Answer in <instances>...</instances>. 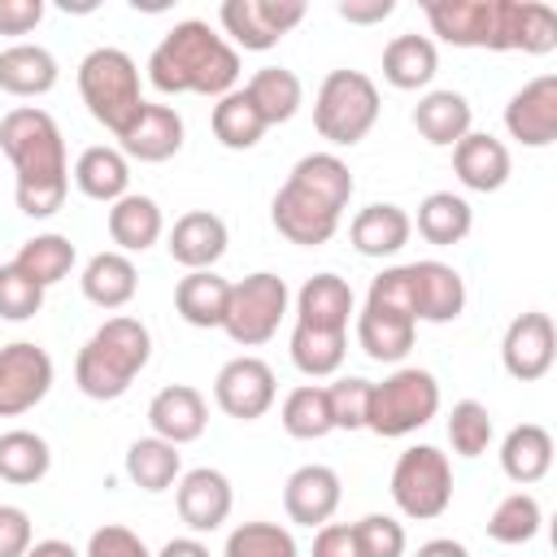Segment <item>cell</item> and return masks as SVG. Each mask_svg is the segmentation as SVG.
<instances>
[{
  "mask_svg": "<svg viewBox=\"0 0 557 557\" xmlns=\"http://www.w3.org/2000/svg\"><path fill=\"white\" fill-rule=\"evenodd\" d=\"M0 148L17 170V209L26 218H52L70 191V161L61 126L48 109L17 104L0 117Z\"/></svg>",
  "mask_w": 557,
  "mask_h": 557,
  "instance_id": "1",
  "label": "cell"
},
{
  "mask_svg": "<svg viewBox=\"0 0 557 557\" xmlns=\"http://www.w3.org/2000/svg\"><path fill=\"white\" fill-rule=\"evenodd\" d=\"M348 200H352V170L335 152H309L292 165L287 183L274 191L270 218L287 244L318 248L339 231Z\"/></svg>",
  "mask_w": 557,
  "mask_h": 557,
  "instance_id": "2",
  "label": "cell"
},
{
  "mask_svg": "<svg viewBox=\"0 0 557 557\" xmlns=\"http://www.w3.org/2000/svg\"><path fill=\"white\" fill-rule=\"evenodd\" d=\"M148 83L161 96H226L239 83V52L200 17L174 22L148 57Z\"/></svg>",
  "mask_w": 557,
  "mask_h": 557,
  "instance_id": "3",
  "label": "cell"
},
{
  "mask_svg": "<svg viewBox=\"0 0 557 557\" xmlns=\"http://www.w3.org/2000/svg\"><path fill=\"white\" fill-rule=\"evenodd\" d=\"M152 357V335L139 318H109L104 326L91 331V339L74 357V383L91 400H117L131 392L139 370Z\"/></svg>",
  "mask_w": 557,
  "mask_h": 557,
  "instance_id": "4",
  "label": "cell"
},
{
  "mask_svg": "<svg viewBox=\"0 0 557 557\" xmlns=\"http://www.w3.org/2000/svg\"><path fill=\"white\" fill-rule=\"evenodd\" d=\"M78 96L87 104V113L122 135L135 113L144 109V91H139V65L131 61V52L122 48H91L83 61H78Z\"/></svg>",
  "mask_w": 557,
  "mask_h": 557,
  "instance_id": "5",
  "label": "cell"
},
{
  "mask_svg": "<svg viewBox=\"0 0 557 557\" xmlns=\"http://www.w3.org/2000/svg\"><path fill=\"white\" fill-rule=\"evenodd\" d=\"M379 87L361 70H331L313 96V126L335 148L361 144L379 122Z\"/></svg>",
  "mask_w": 557,
  "mask_h": 557,
  "instance_id": "6",
  "label": "cell"
},
{
  "mask_svg": "<svg viewBox=\"0 0 557 557\" xmlns=\"http://www.w3.org/2000/svg\"><path fill=\"white\" fill-rule=\"evenodd\" d=\"M440 413V383L431 370L400 366L383 383H370V409H366V431L383 440L413 435Z\"/></svg>",
  "mask_w": 557,
  "mask_h": 557,
  "instance_id": "7",
  "label": "cell"
},
{
  "mask_svg": "<svg viewBox=\"0 0 557 557\" xmlns=\"http://www.w3.org/2000/svg\"><path fill=\"white\" fill-rule=\"evenodd\" d=\"M422 13L453 48L513 52V0H431Z\"/></svg>",
  "mask_w": 557,
  "mask_h": 557,
  "instance_id": "8",
  "label": "cell"
},
{
  "mask_svg": "<svg viewBox=\"0 0 557 557\" xmlns=\"http://www.w3.org/2000/svg\"><path fill=\"white\" fill-rule=\"evenodd\" d=\"M392 500L405 518L431 522L453 505V466L435 444H413L392 466Z\"/></svg>",
  "mask_w": 557,
  "mask_h": 557,
  "instance_id": "9",
  "label": "cell"
},
{
  "mask_svg": "<svg viewBox=\"0 0 557 557\" xmlns=\"http://www.w3.org/2000/svg\"><path fill=\"white\" fill-rule=\"evenodd\" d=\"M287 300H292L287 283H283L278 274H270V270H257V274L231 283V300H226L222 331H226L239 348H257V344H265V339L278 331V322H283V313H287Z\"/></svg>",
  "mask_w": 557,
  "mask_h": 557,
  "instance_id": "10",
  "label": "cell"
},
{
  "mask_svg": "<svg viewBox=\"0 0 557 557\" xmlns=\"http://www.w3.org/2000/svg\"><path fill=\"white\" fill-rule=\"evenodd\" d=\"M218 22L244 52H265L305 22V4L300 0H226L218 9Z\"/></svg>",
  "mask_w": 557,
  "mask_h": 557,
  "instance_id": "11",
  "label": "cell"
},
{
  "mask_svg": "<svg viewBox=\"0 0 557 557\" xmlns=\"http://www.w3.org/2000/svg\"><path fill=\"white\" fill-rule=\"evenodd\" d=\"M52 392V357L30 344L13 339L0 348V418H17L35 409Z\"/></svg>",
  "mask_w": 557,
  "mask_h": 557,
  "instance_id": "12",
  "label": "cell"
},
{
  "mask_svg": "<svg viewBox=\"0 0 557 557\" xmlns=\"http://www.w3.org/2000/svg\"><path fill=\"white\" fill-rule=\"evenodd\" d=\"M274 396H278L274 370H270L261 357H252V352L231 357V361L218 370V379H213V400H218V409H222L226 418H239V422H257L261 413H270Z\"/></svg>",
  "mask_w": 557,
  "mask_h": 557,
  "instance_id": "13",
  "label": "cell"
},
{
  "mask_svg": "<svg viewBox=\"0 0 557 557\" xmlns=\"http://www.w3.org/2000/svg\"><path fill=\"white\" fill-rule=\"evenodd\" d=\"M500 361H505V374L518 379V383H535V379H544V374L553 370V361H557L553 318L540 313V309L518 313V318L505 326Z\"/></svg>",
  "mask_w": 557,
  "mask_h": 557,
  "instance_id": "14",
  "label": "cell"
},
{
  "mask_svg": "<svg viewBox=\"0 0 557 557\" xmlns=\"http://www.w3.org/2000/svg\"><path fill=\"white\" fill-rule=\"evenodd\" d=\"M505 131L522 148H548L557 139V74H540L522 83V91L509 96Z\"/></svg>",
  "mask_w": 557,
  "mask_h": 557,
  "instance_id": "15",
  "label": "cell"
},
{
  "mask_svg": "<svg viewBox=\"0 0 557 557\" xmlns=\"http://www.w3.org/2000/svg\"><path fill=\"white\" fill-rule=\"evenodd\" d=\"M339 496H344L339 474L331 466H318V461L292 470L287 483H283V509H287V518L296 527H313V531L331 522V513L339 509Z\"/></svg>",
  "mask_w": 557,
  "mask_h": 557,
  "instance_id": "16",
  "label": "cell"
},
{
  "mask_svg": "<svg viewBox=\"0 0 557 557\" xmlns=\"http://www.w3.org/2000/svg\"><path fill=\"white\" fill-rule=\"evenodd\" d=\"M174 505H178V518L191 527V531H218L226 518H231V505H235V492H231V479L213 466H196L178 479V492H174Z\"/></svg>",
  "mask_w": 557,
  "mask_h": 557,
  "instance_id": "17",
  "label": "cell"
},
{
  "mask_svg": "<svg viewBox=\"0 0 557 557\" xmlns=\"http://www.w3.org/2000/svg\"><path fill=\"white\" fill-rule=\"evenodd\" d=\"M148 426H152V435L157 440H165V444H191V440H200L205 435V426H209V405H205V396L196 392V387H187V383H170V387H161L152 400H148Z\"/></svg>",
  "mask_w": 557,
  "mask_h": 557,
  "instance_id": "18",
  "label": "cell"
},
{
  "mask_svg": "<svg viewBox=\"0 0 557 557\" xmlns=\"http://www.w3.org/2000/svg\"><path fill=\"white\" fill-rule=\"evenodd\" d=\"M122 144V157L126 161H144V165H157V161H170L178 148H183V117L170 109V104H148L135 113V122L117 135Z\"/></svg>",
  "mask_w": 557,
  "mask_h": 557,
  "instance_id": "19",
  "label": "cell"
},
{
  "mask_svg": "<svg viewBox=\"0 0 557 557\" xmlns=\"http://www.w3.org/2000/svg\"><path fill=\"white\" fill-rule=\"evenodd\" d=\"M413 274V318L444 326L453 318H461L466 309V278L444 265V261H409Z\"/></svg>",
  "mask_w": 557,
  "mask_h": 557,
  "instance_id": "20",
  "label": "cell"
},
{
  "mask_svg": "<svg viewBox=\"0 0 557 557\" xmlns=\"http://www.w3.org/2000/svg\"><path fill=\"white\" fill-rule=\"evenodd\" d=\"M453 170H457L461 187H470V191H500L509 183L513 161H509V148L496 135L470 131L453 144Z\"/></svg>",
  "mask_w": 557,
  "mask_h": 557,
  "instance_id": "21",
  "label": "cell"
},
{
  "mask_svg": "<svg viewBox=\"0 0 557 557\" xmlns=\"http://www.w3.org/2000/svg\"><path fill=\"white\" fill-rule=\"evenodd\" d=\"M170 257L187 270H213L226 252V222L209 209H191L170 226Z\"/></svg>",
  "mask_w": 557,
  "mask_h": 557,
  "instance_id": "22",
  "label": "cell"
},
{
  "mask_svg": "<svg viewBox=\"0 0 557 557\" xmlns=\"http://www.w3.org/2000/svg\"><path fill=\"white\" fill-rule=\"evenodd\" d=\"M348 318H352V287H348V278H339L331 270L305 278V287L296 292V322L300 326L348 331Z\"/></svg>",
  "mask_w": 557,
  "mask_h": 557,
  "instance_id": "23",
  "label": "cell"
},
{
  "mask_svg": "<svg viewBox=\"0 0 557 557\" xmlns=\"http://www.w3.org/2000/svg\"><path fill=\"white\" fill-rule=\"evenodd\" d=\"M413 335H418V322L409 313L379 309V305H366L357 313V344L370 361H383V366L405 361L413 348Z\"/></svg>",
  "mask_w": 557,
  "mask_h": 557,
  "instance_id": "24",
  "label": "cell"
},
{
  "mask_svg": "<svg viewBox=\"0 0 557 557\" xmlns=\"http://www.w3.org/2000/svg\"><path fill=\"white\" fill-rule=\"evenodd\" d=\"M409 235H413V218L387 200L366 205L348 226V239L361 257H396L409 244Z\"/></svg>",
  "mask_w": 557,
  "mask_h": 557,
  "instance_id": "25",
  "label": "cell"
},
{
  "mask_svg": "<svg viewBox=\"0 0 557 557\" xmlns=\"http://www.w3.org/2000/svg\"><path fill=\"white\" fill-rule=\"evenodd\" d=\"M74 187L87 196V200H100V205H113L131 191V161L122 157V148H109V144H91L78 152L74 161Z\"/></svg>",
  "mask_w": 557,
  "mask_h": 557,
  "instance_id": "26",
  "label": "cell"
},
{
  "mask_svg": "<svg viewBox=\"0 0 557 557\" xmlns=\"http://www.w3.org/2000/svg\"><path fill=\"white\" fill-rule=\"evenodd\" d=\"M500 470L505 479H513L518 487L540 483L553 470V435L540 422H518L505 440H500Z\"/></svg>",
  "mask_w": 557,
  "mask_h": 557,
  "instance_id": "27",
  "label": "cell"
},
{
  "mask_svg": "<svg viewBox=\"0 0 557 557\" xmlns=\"http://www.w3.org/2000/svg\"><path fill=\"white\" fill-rule=\"evenodd\" d=\"M57 57L39 44H9L0 48V91L9 96H48L57 87Z\"/></svg>",
  "mask_w": 557,
  "mask_h": 557,
  "instance_id": "28",
  "label": "cell"
},
{
  "mask_svg": "<svg viewBox=\"0 0 557 557\" xmlns=\"http://www.w3.org/2000/svg\"><path fill=\"white\" fill-rule=\"evenodd\" d=\"M470 100L453 87H440V91H426L418 104H413V126L426 144L435 148H453L461 135H470Z\"/></svg>",
  "mask_w": 557,
  "mask_h": 557,
  "instance_id": "29",
  "label": "cell"
},
{
  "mask_svg": "<svg viewBox=\"0 0 557 557\" xmlns=\"http://www.w3.org/2000/svg\"><path fill=\"white\" fill-rule=\"evenodd\" d=\"M165 231V218H161V205L152 196H139V191H126L122 200L109 205V239L117 244V252H144L161 239Z\"/></svg>",
  "mask_w": 557,
  "mask_h": 557,
  "instance_id": "30",
  "label": "cell"
},
{
  "mask_svg": "<svg viewBox=\"0 0 557 557\" xmlns=\"http://www.w3.org/2000/svg\"><path fill=\"white\" fill-rule=\"evenodd\" d=\"M83 296L100 309H122L135 300L139 292V274H135V261L126 252H96L87 265H83Z\"/></svg>",
  "mask_w": 557,
  "mask_h": 557,
  "instance_id": "31",
  "label": "cell"
},
{
  "mask_svg": "<svg viewBox=\"0 0 557 557\" xmlns=\"http://www.w3.org/2000/svg\"><path fill=\"white\" fill-rule=\"evenodd\" d=\"M226 300H231V283H226L222 274H213V270H187V274L178 278V287H174V309H178V318H183L187 326H200V331L222 326Z\"/></svg>",
  "mask_w": 557,
  "mask_h": 557,
  "instance_id": "32",
  "label": "cell"
},
{
  "mask_svg": "<svg viewBox=\"0 0 557 557\" xmlns=\"http://www.w3.org/2000/svg\"><path fill=\"white\" fill-rule=\"evenodd\" d=\"M440 70V52L426 35H396L387 48H383V78L396 87V91H418L435 78Z\"/></svg>",
  "mask_w": 557,
  "mask_h": 557,
  "instance_id": "33",
  "label": "cell"
},
{
  "mask_svg": "<svg viewBox=\"0 0 557 557\" xmlns=\"http://www.w3.org/2000/svg\"><path fill=\"white\" fill-rule=\"evenodd\" d=\"M265 131H270V126H265L261 109L248 100L244 87L218 96V104H213V135H218L222 148H231V152H248V148L261 144Z\"/></svg>",
  "mask_w": 557,
  "mask_h": 557,
  "instance_id": "34",
  "label": "cell"
},
{
  "mask_svg": "<svg viewBox=\"0 0 557 557\" xmlns=\"http://www.w3.org/2000/svg\"><path fill=\"white\" fill-rule=\"evenodd\" d=\"M474 226V213H470V200L457 196V191H431L422 205H418V235L435 248H453L470 235Z\"/></svg>",
  "mask_w": 557,
  "mask_h": 557,
  "instance_id": "35",
  "label": "cell"
},
{
  "mask_svg": "<svg viewBox=\"0 0 557 557\" xmlns=\"http://www.w3.org/2000/svg\"><path fill=\"white\" fill-rule=\"evenodd\" d=\"M244 91H248V100L261 109L265 126L292 122V117H296V109H300V100H305L300 78H296L292 70H283V65H261V70L244 83Z\"/></svg>",
  "mask_w": 557,
  "mask_h": 557,
  "instance_id": "36",
  "label": "cell"
},
{
  "mask_svg": "<svg viewBox=\"0 0 557 557\" xmlns=\"http://www.w3.org/2000/svg\"><path fill=\"white\" fill-rule=\"evenodd\" d=\"M52 470V448L44 435L17 426L0 435V479L13 487H30Z\"/></svg>",
  "mask_w": 557,
  "mask_h": 557,
  "instance_id": "37",
  "label": "cell"
},
{
  "mask_svg": "<svg viewBox=\"0 0 557 557\" xmlns=\"http://www.w3.org/2000/svg\"><path fill=\"white\" fill-rule=\"evenodd\" d=\"M178 470H183L178 448L165 444V440H157V435H144V440H135V444L126 448V474H131V483L144 487V492H165V487H174Z\"/></svg>",
  "mask_w": 557,
  "mask_h": 557,
  "instance_id": "38",
  "label": "cell"
},
{
  "mask_svg": "<svg viewBox=\"0 0 557 557\" xmlns=\"http://www.w3.org/2000/svg\"><path fill=\"white\" fill-rule=\"evenodd\" d=\"M348 352V331H318V326H300L292 331V366L309 379H326L344 366Z\"/></svg>",
  "mask_w": 557,
  "mask_h": 557,
  "instance_id": "39",
  "label": "cell"
},
{
  "mask_svg": "<svg viewBox=\"0 0 557 557\" xmlns=\"http://www.w3.org/2000/svg\"><path fill=\"white\" fill-rule=\"evenodd\" d=\"M13 265H17L22 274H30V278L48 292L52 283H61V278L74 270V244H70L65 235H57V231L35 235V239H26V244L17 248Z\"/></svg>",
  "mask_w": 557,
  "mask_h": 557,
  "instance_id": "40",
  "label": "cell"
},
{
  "mask_svg": "<svg viewBox=\"0 0 557 557\" xmlns=\"http://www.w3.org/2000/svg\"><path fill=\"white\" fill-rule=\"evenodd\" d=\"M278 418H283V431H287L292 440H322V435L335 431L331 405H326V387H313V383L292 387Z\"/></svg>",
  "mask_w": 557,
  "mask_h": 557,
  "instance_id": "41",
  "label": "cell"
},
{
  "mask_svg": "<svg viewBox=\"0 0 557 557\" xmlns=\"http://www.w3.org/2000/svg\"><path fill=\"white\" fill-rule=\"evenodd\" d=\"M540 527H544V509H540V500L531 496V492H509L505 500H496V509H492V518H487V535L496 540V544H527V540H535L540 535Z\"/></svg>",
  "mask_w": 557,
  "mask_h": 557,
  "instance_id": "42",
  "label": "cell"
},
{
  "mask_svg": "<svg viewBox=\"0 0 557 557\" xmlns=\"http://www.w3.org/2000/svg\"><path fill=\"white\" fill-rule=\"evenodd\" d=\"M222 557H300L296 535L278 522H239L226 535Z\"/></svg>",
  "mask_w": 557,
  "mask_h": 557,
  "instance_id": "43",
  "label": "cell"
},
{
  "mask_svg": "<svg viewBox=\"0 0 557 557\" xmlns=\"http://www.w3.org/2000/svg\"><path fill=\"white\" fill-rule=\"evenodd\" d=\"M557 48V13L544 0H513V52L544 57Z\"/></svg>",
  "mask_w": 557,
  "mask_h": 557,
  "instance_id": "44",
  "label": "cell"
},
{
  "mask_svg": "<svg viewBox=\"0 0 557 557\" xmlns=\"http://www.w3.org/2000/svg\"><path fill=\"white\" fill-rule=\"evenodd\" d=\"M448 440H453V453H461V457L487 453V444H492V413H487V405L457 400L453 413H448Z\"/></svg>",
  "mask_w": 557,
  "mask_h": 557,
  "instance_id": "45",
  "label": "cell"
},
{
  "mask_svg": "<svg viewBox=\"0 0 557 557\" xmlns=\"http://www.w3.org/2000/svg\"><path fill=\"white\" fill-rule=\"evenodd\" d=\"M39 309H44V287L30 274H22L13 261L0 265V318L4 322H26Z\"/></svg>",
  "mask_w": 557,
  "mask_h": 557,
  "instance_id": "46",
  "label": "cell"
},
{
  "mask_svg": "<svg viewBox=\"0 0 557 557\" xmlns=\"http://www.w3.org/2000/svg\"><path fill=\"white\" fill-rule=\"evenodd\" d=\"M326 405H331V422L335 431H361L366 426V409H370V379H335L326 387Z\"/></svg>",
  "mask_w": 557,
  "mask_h": 557,
  "instance_id": "47",
  "label": "cell"
},
{
  "mask_svg": "<svg viewBox=\"0 0 557 557\" xmlns=\"http://www.w3.org/2000/svg\"><path fill=\"white\" fill-rule=\"evenodd\" d=\"M352 540L361 557H405V527L392 513H366L352 522Z\"/></svg>",
  "mask_w": 557,
  "mask_h": 557,
  "instance_id": "48",
  "label": "cell"
},
{
  "mask_svg": "<svg viewBox=\"0 0 557 557\" xmlns=\"http://www.w3.org/2000/svg\"><path fill=\"white\" fill-rule=\"evenodd\" d=\"M83 557H152L148 544L131 531V527H117V522H104L91 531L87 540V553Z\"/></svg>",
  "mask_w": 557,
  "mask_h": 557,
  "instance_id": "49",
  "label": "cell"
},
{
  "mask_svg": "<svg viewBox=\"0 0 557 557\" xmlns=\"http://www.w3.org/2000/svg\"><path fill=\"white\" fill-rule=\"evenodd\" d=\"M30 544H35L30 513L17 505H0V557H26Z\"/></svg>",
  "mask_w": 557,
  "mask_h": 557,
  "instance_id": "50",
  "label": "cell"
},
{
  "mask_svg": "<svg viewBox=\"0 0 557 557\" xmlns=\"http://www.w3.org/2000/svg\"><path fill=\"white\" fill-rule=\"evenodd\" d=\"M44 22V0H0V35H30Z\"/></svg>",
  "mask_w": 557,
  "mask_h": 557,
  "instance_id": "51",
  "label": "cell"
},
{
  "mask_svg": "<svg viewBox=\"0 0 557 557\" xmlns=\"http://www.w3.org/2000/svg\"><path fill=\"white\" fill-rule=\"evenodd\" d=\"M313 557H361L348 522H326L313 535Z\"/></svg>",
  "mask_w": 557,
  "mask_h": 557,
  "instance_id": "52",
  "label": "cell"
},
{
  "mask_svg": "<svg viewBox=\"0 0 557 557\" xmlns=\"http://www.w3.org/2000/svg\"><path fill=\"white\" fill-rule=\"evenodd\" d=\"M335 13H339L344 22L374 26V22H383V17H392V13H396V0H339V4H335Z\"/></svg>",
  "mask_w": 557,
  "mask_h": 557,
  "instance_id": "53",
  "label": "cell"
},
{
  "mask_svg": "<svg viewBox=\"0 0 557 557\" xmlns=\"http://www.w3.org/2000/svg\"><path fill=\"white\" fill-rule=\"evenodd\" d=\"M413 557H470V548L461 544V540H448V535H440V540H426Z\"/></svg>",
  "mask_w": 557,
  "mask_h": 557,
  "instance_id": "54",
  "label": "cell"
},
{
  "mask_svg": "<svg viewBox=\"0 0 557 557\" xmlns=\"http://www.w3.org/2000/svg\"><path fill=\"white\" fill-rule=\"evenodd\" d=\"M26 557H83L70 540H35L30 548H26Z\"/></svg>",
  "mask_w": 557,
  "mask_h": 557,
  "instance_id": "55",
  "label": "cell"
},
{
  "mask_svg": "<svg viewBox=\"0 0 557 557\" xmlns=\"http://www.w3.org/2000/svg\"><path fill=\"white\" fill-rule=\"evenodd\" d=\"M157 557H213V553H209L200 540H191V535H178V540H170V544H165Z\"/></svg>",
  "mask_w": 557,
  "mask_h": 557,
  "instance_id": "56",
  "label": "cell"
}]
</instances>
